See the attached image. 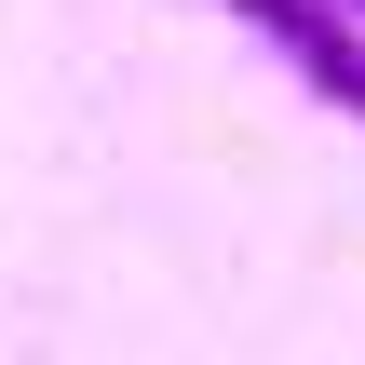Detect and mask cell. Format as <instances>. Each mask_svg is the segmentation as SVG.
I'll list each match as a JSON object with an SVG mask.
<instances>
[{
    "instance_id": "1",
    "label": "cell",
    "mask_w": 365,
    "mask_h": 365,
    "mask_svg": "<svg viewBox=\"0 0 365 365\" xmlns=\"http://www.w3.org/2000/svg\"><path fill=\"white\" fill-rule=\"evenodd\" d=\"M230 14H244V27H257V41L325 95V108H352V122H365V14H339V0H230Z\"/></svg>"
},
{
    "instance_id": "2",
    "label": "cell",
    "mask_w": 365,
    "mask_h": 365,
    "mask_svg": "<svg viewBox=\"0 0 365 365\" xmlns=\"http://www.w3.org/2000/svg\"><path fill=\"white\" fill-rule=\"evenodd\" d=\"M339 14H365V0H339Z\"/></svg>"
}]
</instances>
